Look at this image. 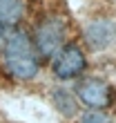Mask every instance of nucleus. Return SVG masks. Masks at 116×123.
Returning <instances> with one entry per match:
<instances>
[{"mask_svg": "<svg viewBox=\"0 0 116 123\" xmlns=\"http://www.w3.org/2000/svg\"><path fill=\"white\" fill-rule=\"evenodd\" d=\"M81 123H107V119H105V114H100V112H87L81 119Z\"/></svg>", "mask_w": 116, "mask_h": 123, "instance_id": "nucleus-8", "label": "nucleus"}, {"mask_svg": "<svg viewBox=\"0 0 116 123\" xmlns=\"http://www.w3.org/2000/svg\"><path fill=\"white\" fill-rule=\"evenodd\" d=\"M83 40L87 49L92 52H103L110 45L116 43V20L112 18H94L85 25Z\"/></svg>", "mask_w": 116, "mask_h": 123, "instance_id": "nucleus-5", "label": "nucleus"}, {"mask_svg": "<svg viewBox=\"0 0 116 123\" xmlns=\"http://www.w3.org/2000/svg\"><path fill=\"white\" fill-rule=\"evenodd\" d=\"M87 67V58L83 54V49L76 43H67L63 49H58V54L52 61V72L56 78L60 81H71L78 78Z\"/></svg>", "mask_w": 116, "mask_h": 123, "instance_id": "nucleus-4", "label": "nucleus"}, {"mask_svg": "<svg viewBox=\"0 0 116 123\" xmlns=\"http://www.w3.org/2000/svg\"><path fill=\"white\" fill-rule=\"evenodd\" d=\"M27 11L25 0H0V36H7L18 27Z\"/></svg>", "mask_w": 116, "mask_h": 123, "instance_id": "nucleus-6", "label": "nucleus"}, {"mask_svg": "<svg viewBox=\"0 0 116 123\" xmlns=\"http://www.w3.org/2000/svg\"><path fill=\"white\" fill-rule=\"evenodd\" d=\"M2 69L16 81H31L40 69V56L36 52L31 36L23 29H13L2 43Z\"/></svg>", "mask_w": 116, "mask_h": 123, "instance_id": "nucleus-1", "label": "nucleus"}, {"mask_svg": "<svg viewBox=\"0 0 116 123\" xmlns=\"http://www.w3.org/2000/svg\"><path fill=\"white\" fill-rule=\"evenodd\" d=\"M65 38H67V25H65V20L58 13H47V16H42L36 23L31 43H34L38 56L49 58V56H56L58 49H63L67 45Z\"/></svg>", "mask_w": 116, "mask_h": 123, "instance_id": "nucleus-2", "label": "nucleus"}, {"mask_svg": "<svg viewBox=\"0 0 116 123\" xmlns=\"http://www.w3.org/2000/svg\"><path fill=\"white\" fill-rule=\"evenodd\" d=\"M52 98H54V105L58 107V112L63 114V117H76V112H78V105H76V96H74V92H69V90H65V87H54L52 90Z\"/></svg>", "mask_w": 116, "mask_h": 123, "instance_id": "nucleus-7", "label": "nucleus"}, {"mask_svg": "<svg viewBox=\"0 0 116 123\" xmlns=\"http://www.w3.org/2000/svg\"><path fill=\"white\" fill-rule=\"evenodd\" d=\"M76 96L87 107H92V112H100V110H107V107L114 105L116 94L107 81L96 78V76H87L76 83Z\"/></svg>", "mask_w": 116, "mask_h": 123, "instance_id": "nucleus-3", "label": "nucleus"}]
</instances>
